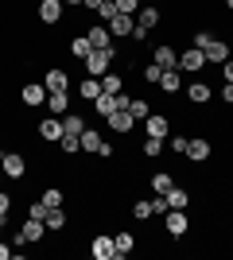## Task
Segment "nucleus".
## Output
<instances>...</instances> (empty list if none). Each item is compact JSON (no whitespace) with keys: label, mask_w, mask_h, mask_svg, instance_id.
Returning a JSON list of instances; mask_svg holds the SVG:
<instances>
[{"label":"nucleus","mask_w":233,"mask_h":260,"mask_svg":"<svg viewBox=\"0 0 233 260\" xmlns=\"http://www.w3.org/2000/svg\"><path fill=\"white\" fill-rule=\"evenodd\" d=\"M27 171H31V159H27V155H23L20 148L4 152V159H0V175H4V179L20 183V179H27Z\"/></svg>","instance_id":"obj_1"},{"label":"nucleus","mask_w":233,"mask_h":260,"mask_svg":"<svg viewBox=\"0 0 233 260\" xmlns=\"http://www.w3.org/2000/svg\"><path fill=\"white\" fill-rule=\"evenodd\" d=\"M47 237V225L39 221V217H23L20 229H16V249H23V245H43Z\"/></svg>","instance_id":"obj_2"},{"label":"nucleus","mask_w":233,"mask_h":260,"mask_svg":"<svg viewBox=\"0 0 233 260\" xmlns=\"http://www.w3.org/2000/svg\"><path fill=\"white\" fill-rule=\"evenodd\" d=\"M136 124H140V120H136L132 113H128V109H113L109 117H105V128H109L113 136H132V132H136Z\"/></svg>","instance_id":"obj_3"},{"label":"nucleus","mask_w":233,"mask_h":260,"mask_svg":"<svg viewBox=\"0 0 233 260\" xmlns=\"http://www.w3.org/2000/svg\"><path fill=\"white\" fill-rule=\"evenodd\" d=\"M140 124H144V136H155V140H167V136H171V117L159 113V109H152Z\"/></svg>","instance_id":"obj_4"},{"label":"nucleus","mask_w":233,"mask_h":260,"mask_svg":"<svg viewBox=\"0 0 233 260\" xmlns=\"http://www.w3.org/2000/svg\"><path fill=\"white\" fill-rule=\"evenodd\" d=\"M206 66H210V62H206V54H202L198 47H187V51H179V70H183V74L198 78Z\"/></svg>","instance_id":"obj_5"},{"label":"nucleus","mask_w":233,"mask_h":260,"mask_svg":"<svg viewBox=\"0 0 233 260\" xmlns=\"http://www.w3.org/2000/svg\"><path fill=\"white\" fill-rule=\"evenodd\" d=\"M89 256L93 260H117V241H113V233H93V237H89Z\"/></svg>","instance_id":"obj_6"},{"label":"nucleus","mask_w":233,"mask_h":260,"mask_svg":"<svg viewBox=\"0 0 233 260\" xmlns=\"http://www.w3.org/2000/svg\"><path fill=\"white\" fill-rule=\"evenodd\" d=\"M66 20V4L62 0H39V23L43 27H58Z\"/></svg>","instance_id":"obj_7"},{"label":"nucleus","mask_w":233,"mask_h":260,"mask_svg":"<svg viewBox=\"0 0 233 260\" xmlns=\"http://www.w3.org/2000/svg\"><path fill=\"white\" fill-rule=\"evenodd\" d=\"M163 229H167V237H187V233H190L187 210H167V214H163Z\"/></svg>","instance_id":"obj_8"},{"label":"nucleus","mask_w":233,"mask_h":260,"mask_svg":"<svg viewBox=\"0 0 233 260\" xmlns=\"http://www.w3.org/2000/svg\"><path fill=\"white\" fill-rule=\"evenodd\" d=\"M20 101H23L27 109L47 105V86H43V78H39V82H23V86H20Z\"/></svg>","instance_id":"obj_9"},{"label":"nucleus","mask_w":233,"mask_h":260,"mask_svg":"<svg viewBox=\"0 0 233 260\" xmlns=\"http://www.w3.org/2000/svg\"><path fill=\"white\" fill-rule=\"evenodd\" d=\"M105 27H109L113 43H121V39H128V35H132V27H136V16H124V12H117V16H113V20L105 23Z\"/></svg>","instance_id":"obj_10"},{"label":"nucleus","mask_w":233,"mask_h":260,"mask_svg":"<svg viewBox=\"0 0 233 260\" xmlns=\"http://www.w3.org/2000/svg\"><path fill=\"white\" fill-rule=\"evenodd\" d=\"M43 86H47V93H66V89H70V74L62 70V66H47Z\"/></svg>","instance_id":"obj_11"},{"label":"nucleus","mask_w":233,"mask_h":260,"mask_svg":"<svg viewBox=\"0 0 233 260\" xmlns=\"http://www.w3.org/2000/svg\"><path fill=\"white\" fill-rule=\"evenodd\" d=\"M62 117H47V120H39V124H35V136H39V140H47V144H58L62 140Z\"/></svg>","instance_id":"obj_12"},{"label":"nucleus","mask_w":233,"mask_h":260,"mask_svg":"<svg viewBox=\"0 0 233 260\" xmlns=\"http://www.w3.org/2000/svg\"><path fill=\"white\" fill-rule=\"evenodd\" d=\"M214 148H210V136H194V140L187 144V159L190 163H210Z\"/></svg>","instance_id":"obj_13"},{"label":"nucleus","mask_w":233,"mask_h":260,"mask_svg":"<svg viewBox=\"0 0 233 260\" xmlns=\"http://www.w3.org/2000/svg\"><path fill=\"white\" fill-rule=\"evenodd\" d=\"M202 54H206V62H210V66H222V62L229 58L233 51H229V43H225V39H218V35H214L210 43L202 47Z\"/></svg>","instance_id":"obj_14"},{"label":"nucleus","mask_w":233,"mask_h":260,"mask_svg":"<svg viewBox=\"0 0 233 260\" xmlns=\"http://www.w3.org/2000/svg\"><path fill=\"white\" fill-rule=\"evenodd\" d=\"M152 62H159L163 70H179V51L171 43H155L152 47Z\"/></svg>","instance_id":"obj_15"},{"label":"nucleus","mask_w":233,"mask_h":260,"mask_svg":"<svg viewBox=\"0 0 233 260\" xmlns=\"http://www.w3.org/2000/svg\"><path fill=\"white\" fill-rule=\"evenodd\" d=\"M183 93H187V101H190V105H210V98H214L210 82H202V78H194V82H190V86L183 89Z\"/></svg>","instance_id":"obj_16"},{"label":"nucleus","mask_w":233,"mask_h":260,"mask_svg":"<svg viewBox=\"0 0 233 260\" xmlns=\"http://www.w3.org/2000/svg\"><path fill=\"white\" fill-rule=\"evenodd\" d=\"M159 23H163V12L144 0V4H140V12H136V27H148V31H155Z\"/></svg>","instance_id":"obj_17"},{"label":"nucleus","mask_w":233,"mask_h":260,"mask_svg":"<svg viewBox=\"0 0 233 260\" xmlns=\"http://www.w3.org/2000/svg\"><path fill=\"white\" fill-rule=\"evenodd\" d=\"M86 39H89V47H93V51L113 47V35H109V27H105V23H86Z\"/></svg>","instance_id":"obj_18"},{"label":"nucleus","mask_w":233,"mask_h":260,"mask_svg":"<svg viewBox=\"0 0 233 260\" xmlns=\"http://www.w3.org/2000/svg\"><path fill=\"white\" fill-rule=\"evenodd\" d=\"M159 93H163V98L183 93V70H163V78H159Z\"/></svg>","instance_id":"obj_19"},{"label":"nucleus","mask_w":233,"mask_h":260,"mask_svg":"<svg viewBox=\"0 0 233 260\" xmlns=\"http://www.w3.org/2000/svg\"><path fill=\"white\" fill-rule=\"evenodd\" d=\"M101 140H105V136H101V132L93 128V124H86V132H82V136H78V144H82V155H97Z\"/></svg>","instance_id":"obj_20"},{"label":"nucleus","mask_w":233,"mask_h":260,"mask_svg":"<svg viewBox=\"0 0 233 260\" xmlns=\"http://www.w3.org/2000/svg\"><path fill=\"white\" fill-rule=\"evenodd\" d=\"M78 98L82 101H89V105H93V101L101 98V78H82V82H78Z\"/></svg>","instance_id":"obj_21"},{"label":"nucleus","mask_w":233,"mask_h":260,"mask_svg":"<svg viewBox=\"0 0 233 260\" xmlns=\"http://www.w3.org/2000/svg\"><path fill=\"white\" fill-rule=\"evenodd\" d=\"M171 186H175V175L171 171H155L152 179H148V190H152V194H167Z\"/></svg>","instance_id":"obj_22"},{"label":"nucleus","mask_w":233,"mask_h":260,"mask_svg":"<svg viewBox=\"0 0 233 260\" xmlns=\"http://www.w3.org/2000/svg\"><path fill=\"white\" fill-rule=\"evenodd\" d=\"M43 225H47V233H62V229H66V210H62V206H55V210H47V217H43Z\"/></svg>","instance_id":"obj_23"},{"label":"nucleus","mask_w":233,"mask_h":260,"mask_svg":"<svg viewBox=\"0 0 233 260\" xmlns=\"http://www.w3.org/2000/svg\"><path fill=\"white\" fill-rule=\"evenodd\" d=\"M47 109H51V117L70 113V89H66V93H47Z\"/></svg>","instance_id":"obj_24"},{"label":"nucleus","mask_w":233,"mask_h":260,"mask_svg":"<svg viewBox=\"0 0 233 260\" xmlns=\"http://www.w3.org/2000/svg\"><path fill=\"white\" fill-rule=\"evenodd\" d=\"M117 260H124V256H132V249H136V233H128V229H121L117 233Z\"/></svg>","instance_id":"obj_25"},{"label":"nucleus","mask_w":233,"mask_h":260,"mask_svg":"<svg viewBox=\"0 0 233 260\" xmlns=\"http://www.w3.org/2000/svg\"><path fill=\"white\" fill-rule=\"evenodd\" d=\"M121 89H124V74H117V70L101 74V93H121Z\"/></svg>","instance_id":"obj_26"},{"label":"nucleus","mask_w":233,"mask_h":260,"mask_svg":"<svg viewBox=\"0 0 233 260\" xmlns=\"http://www.w3.org/2000/svg\"><path fill=\"white\" fill-rule=\"evenodd\" d=\"M187 206H190V194L183 186H171L167 190V210H187Z\"/></svg>","instance_id":"obj_27"},{"label":"nucleus","mask_w":233,"mask_h":260,"mask_svg":"<svg viewBox=\"0 0 233 260\" xmlns=\"http://www.w3.org/2000/svg\"><path fill=\"white\" fill-rule=\"evenodd\" d=\"M62 128H66L70 136H82V132H86V117H82V113H62Z\"/></svg>","instance_id":"obj_28"},{"label":"nucleus","mask_w":233,"mask_h":260,"mask_svg":"<svg viewBox=\"0 0 233 260\" xmlns=\"http://www.w3.org/2000/svg\"><path fill=\"white\" fill-rule=\"evenodd\" d=\"M167 148V140H155V136H144V144H140V155H148V159H159Z\"/></svg>","instance_id":"obj_29"},{"label":"nucleus","mask_w":233,"mask_h":260,"mask_svg":"<svg viewBox=\"0 0 233 260\" xmlns=\"http://www.w3.org/2000/svg\"><path fill=\"white\" fill-rule=\"evenodd\" d=\"M140 78H144V86H159L163 66H159V62H144V66H140Z\"/></svg>","instance_id":"obj_30"},{"label":"nucleus","mask_w":233,"mask_h":260,"mask_svg":"<svg viewBox=\"0 0 233 260\" xmlns=\"http://www.w3.org/2000/svg\"><path fill=\"white\" fill-rule=\"evenodd\" d=\"M113 109H117V93H101V98H97V101H93V113H97V117H101V120L109 117Z\"/></svg>","instance_id":"obj_31"},{"label":"nucleus","mask_w":233,"mask_h":260,"mask_svg":"<svg viewBox=\"0 0 233 260\" xmlns=\"http://www.w3.org/2000/svg\"><path fill=\"white\" fill-rule=\"evenodd\" d=\"M187 144H190V136L171 132V136H167V152H171V155H187Z\"/></svg>","instance_id":"obj_32"},{"label":"nucleus","mask_w":233,"mask_h":260,"mask_svg":"<svg viewBox=\"0 0 233 260\" xmlns=\"http://www.w3.org/2000/svg\"><path fill=\"white\" fill-rule=\"evenodd\" d=\"M132 217L140 221V225H148V221H152V202H148V198H136L132 202Z\"/></svg>","instance_id":"obj_33"},{"label":"nucleus","mask_w":233,"mask_h":260,"mask_svg":"<svg viewBox=\"0 0 233 260\" xmlns=\"http://www.w3.org/2000/svg\"><path fill=\"white\" fill-rule=\"evenodd\" d=\"M43 202L51 210L55 206H66V194H62V186H43Z\"/></svg>","instance_id":"obj_34"},{"label":"nucleus","mask_w":233,"mask_h":260,"mask_svg":"<svg viewBox=\"0 0 233 260\" xmlns=\"http://www.w3.org/2000/svg\"><path fill=\"white\" fill-rule=\"evenodd\" d=\"M93 51V47H89V39L86 35H74V39H70V54H74V58H82V62H86V54Z\"/></svg>","instance_id":"obj_35"},{"label":"nucleus","mask_w":233,"mask_h":260,"mask_svg":"<svg viewBox=\"0 0 233 260\" xmlns=\"http://www.w3.org/2000/svg\"><path fill=\"white\" fill-rule=\"evenodd\" d=\"M128 113H132L136 120H144L148 113H152V105H148V98H132V101H128Z\"/></svg>","instance_id":"obj_36"},{"label":"nucleus","mask_w":233,"mask_h":260,"mask_svg":"<svg viewBox=\"0 0 233 260\" xmlns=\"http://www.w3.org/2000/svg\"><path fill=\"white\" fill-rule=\"evenodd\" d=\"M109 4H117V12H124V16H136L144 0H109Z\"/></svg>","instance_id":"obj_37"},{"label":"nucleus","mask_w":233,"mask_h":260,"mask_svg":"<svg viewBox=\"0 0 233 260\" xmlns=\"http://www.w3.org/2000/svg\"><path fill=\"white\" fill-rule=\"evenodd\" d=\"M12 206H16V198H12V190H4V186H0V214L8 217V214H12Z\"/></svg>","instance_id":"obj_38"},{"label":"nucleus","mask_w":233,"mask_h":260,"mask_svg":"<svg viewBox=\"0 0 233 260\" xmlns=\"http://www.w3.org/2000/svg\"><path fill=\"white\" fill-rule=\"evenodd\" d=\"M93 16H97V20H101V23H109V20H113V16H117V4H109V0H105V4H101V8H97V12H93Z\"/></svg>","instance_id":"obj_39"},{"label":"nucleus","mask_w":233,"mask_h":260,"mask_svg":"<svg viewBox=\"0 0 233 260\" xmlns=\"http://www.w3.org/2000/svg\"><path fill=\"white\" fill-rule=\"evenodd\" d=\"M113 155H117V148H113V140H101V148H97V159H105V163H109Z\"/></svg>","instance_id":"obj_40"},{"label":"nucleus","mask_w":233,"mask_h":260,"mask_svg":"<svg viewBox=\"0 0 233 260\" xmlns=\"http://www.w3.org/2000/svg\"><path fill=\"white\" fill-rule=\"evenodd\" d=\"M214 93H218L225 105H233V82H222V89H214Z\"/></svg>","instance_id":"obj_41"},{"label":"nucleus","mask_w":233,"mask_h":260,"mask_svg":"<svg viewBox=\"0 0 233 260\" xmlns=\"http://www.w3.org/2000/svg\"><path fill=\"white\" fill-rule=\"evenodd\" d=\"M148 35H152L148 27H132V35H128V39H132V43L140 47V43H148Z\"/></svg>","instance_id":"obj_42"},{"label":"nucleus","mask_w":233,"mask_h":260,"mask_svg":"<svg viewBox=\"0 0 233 260\" xmlns=\"http://www.w3.org/2000/svg\"><path fill=\"white\" fill-rule=\"evenodd\" d=\"M222 82H233V54L222 62Z\"/></svg>","instance_id":"obj_43"},{"label":"nucleus","mask_w":233,"mask_h":260,"mask_svg":"<svg viewBox=\"0 0 233 260\" xmlns=\"http://www.w3.org/2000/svg\"><path fill=\"white\" fill-rule=\"evenodd\" d=\"M16 256V245H8V241H0V260H12Z\"/></svg>","instance_id":"obj_44"},{"label":"nucleus","mask_w":233,"mask_h":260,"mask_svg":"<svg viewBox=\"0 0 233 260\" xmlns=\"http://www.w3.org/2000/svg\"><path fill=\"white\" fill-rule=\"evenodd\" d=\"M101 4H105V0H82V8H86V12H97Z\"/></svg>","instance_id":"obj_45"},{"label":"nucleus","mask_w":233,"mask_h":260,"mask_svg":"<svg viewBox=\"0 0 233 260\" xmlns=\"http://www.w3.org/2000/svg\"><path fill=\"white\" fill-rule=\"evenodd\" d=\"M62 4H66V8H82V0H62Z\"/></svg>","instance_id":"obj_46"},{"label":"nucleus","mask_w":233,"mask_h":260,"mask_svg":"<svg viewBox=\"0 0 233 260\" xmlns=\"http://www.w3.org/2000/svg\"><path fill=\"white\" fill-rule=\"evenodd\" d=\"M4 221H8V217H4V214H0V233H4Z\"/></svg>","instance_id":"obj_47"},{"label":"nucleus","mask_w":233,"mask_h":260,"mask_svg":"<svg viewBox=\"0 0 233 260\" xmlns=\"http://www.w3.org/2000/svg\"><path fill=\"white\" fill-rule=\"evenodd\" d=\"M225 8H229V12H233V0H225Z\"/></svg>","instance_id":"obj_48"},{"label":"nucleus","mask_w":233,"mask_h":260,"mask_svg":"<svg viewBox=\"0 0 233 260\" xmlns=\"http://www.w3.org/2000/svg\"><path fill=\"white\" fill-rule=\"evenodd\" d=\"M229 51H233V35H229Z\"/></svg>","instance_id":"obj_49"},{"label":"nucleus","mask_w":233,"mask_h":260,"mask_svg":"<svg viewBox=\"0 0 233 260\" xmlns=\"http://www.w3.org/2000/svg\"><path fill=\"white\" fill-rule=\"evenodd\" d=\"M0 159H4V148H0Z\"/></svg>","instance_id":"obj_50"},{"label":"nucleus","mask_w":233,"mask_h":260,"mask_svg":"<svg viewBox=\"0 0 233 260\" xmlns=\"http://www.w3.org/2000/svg\"><path fill=\"white\" fill-rule=\"evenodd\" d=\"M0 186H4V175H0Z\"/></svg>","instance_id":"obj_51"}]
</instances>
